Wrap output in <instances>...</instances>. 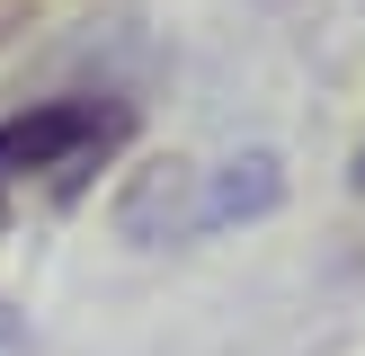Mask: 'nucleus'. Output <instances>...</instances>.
Segmentation results:
<instances>
[{"mask_svg": "<svg viewBox=\"0 0 365 356\" xmlns=\"http://www.w3.org/2000/svg\"><path fill=\"white\" fill-rule=\"evenodd\" d=\"M134 116L116 98H45L0 125V205H63L125 152Z\"/></svg>", "mask_w": 365, "mask_h": 356, "instance_id": "obj_1", "label": "nucleus"}, {"mask_svg": "<svg viewBox=\"0 0 365 356\" xmlns=\"http://www.w3.org/2000/svg\"><path fill=\"white\" fill-rule=\"evenodd\" d=\"M0 347H9V303H0Z\"/></svg>", "mask_w": 365, "mask_h": 356, "instance_id": "obj_2", "label": "nucleus"}]
</instances>
